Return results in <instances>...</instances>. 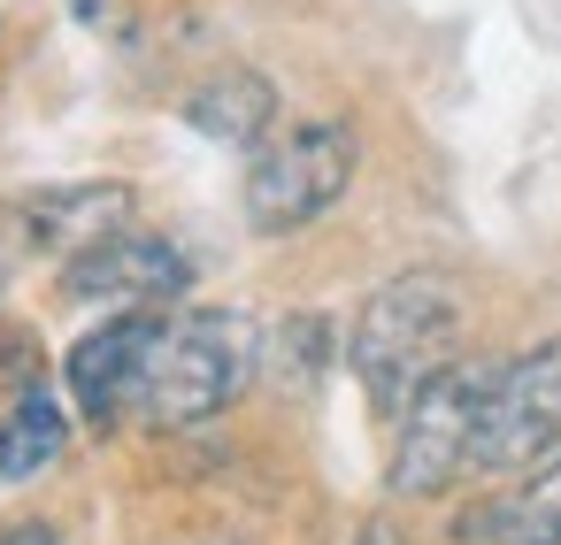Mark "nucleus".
<instances>
[{
    "label": "nucleus",
    "mask_w": 561,
    "mask_h": 545,
    "mask_svg": "<svg viewBox=\"0 0 561 545\" xmlns=\"http://www.w3.org/2000/svg\"><path fill=\"white\" fill-rule=\"evenodd\" d=\"M454 361H461V300H454L446 277H423V269L385 277V285L362 300L354 331H346V369L362 376L369 407L392 415V422H400L408 399H415L431 376H446Z\"/></svg>",
    "instance_id": "f257e3e1"
},
{
    "label": "nucleus",
    "mask_w": 561,
    "mask_h": 545,
    "mask_svg": "<svg viewBox=\"0 0 561 545\" xmlns=\"http://www.w3.org/2000/svg\"><path fill=\"white\" fill-rule=\"evenodd\" d=\"M254 331L247 315L231 308H193L162 331L154 346V369H147V392H139V415L154 430H193V422H216L247 384H254Z\"/></svg>",
    "instance_id": "f03ea898"
},
{
    "label": "nucleus",
    "mask_w": 561,
    "mask_h": 545,
    "mask_svg": "<svg viewBox=\"0 0 561 545\" xmlns=\"http://www.w3.org/2000/svg\"><path fill=\"white\" fill-rule=\"evenodd\" d=\"M500 361H454L446 376H431L400 430H392V468L385 491L392 499H446L461 476H477V430H484V399H492Z\"/></svg>",
    "instance_id": "7ed1b4c3"
},
{
    "label": "nucleus",
    "mask_w": 561,
    "mask_h": 545,
    "mask_svg": "<svg viewBox=\"0 0 561 545\" xmlns=\"http://www.w3.org/2000/svg\"><path fill=\"white\" fill-rule=\"evenodd\" d=\"M354 162H362V139L346 124H331V116L262 139L254 162H247V223L262 239L308 231L316 216L339 208V193L354 185Z\"/></svg>",
    "instance_id": "20e7f679"
},
{
    "label": "nucleus",
    "mask_w": 561,
    "mask_h": 545,
    "mask_svg": "<svg viewBox=\"0 0 561 545\" xmlns=\"http://www.w3.org/2000/svg\"><path fill=\"white\" fill-rule=\"evenodd\" d=\"M561 453V338L523 346L515 361H500L492 399H484V430H477V476H530Z\"/></svg>",
    "instance_id": "39448f33"
},
{
    "label": "nucleus",
    "mask_w": 561,
    "mask_h": 545,
    "mask_svg": "<svg viewBox=\"0 0 561 545\" xmlns=\"http://www.w3.org/2000/svg\"><path fill=\"white\" fill-rule=\"evenodd\" d=\"M162 331H170V323H162L154 308H124V315H108L101 331H85V338L70 346L62 384H70V399H78V415H85L93 430H116V422L139 407Z\"/></svg>",
    "instance_id": "423d86ee"
},
{
    "label": "nucleus",
    "mask_w": 561,
    "mask_h": 545,
    "mask_svg": "<svg viewBox=\"0 0 561 545\" xmlns=\"http://www.w3.org/2000/svg\"><path fill=\"white\" fill-rule=\"evenodd\" d=\"M78 300H116V308H162V300H178L185 285H193V262L170 246V239H154V231H108L101 246H85V254H70V277H62Z\"/></svg>",
    "instance_id": "0eeeda50"
},
{
    "label": "nucleus",
    "mask_w": 561,
    "mask_h": 545,
    "mask_svg": "<svg viewBox=\"0 0 561 545\" xmlns=\"http://www.w3.org/2000/svg\"><path fill=\"white\" fill-rule=\"evenodd\" d=\"M461 545H561V453L530 476H507L454 522Z\"/></svg>",
    "instance_id": "6e6552de"
},
{
    "label": "nucleus",
    "mask_w": 561,
    "mask_h": 545,
    "mask_svg": "<svg viewBox=\"0 0 561 545\" xmlns=\"http://www.w3.org/2000/svg\"><path fill=\"white\" fill-rule=\"evenodd\" d=\"M124 216H131V185H116V177L47 185V193H32V200L16 208L24 239L47 246V254H85V246H101L108 231H124Z\"/></svg>",
    "instance_id": "1a4fd4ad"
},
{
    "label": "nucleus",
    "mask_w": 561,
    "mask_h": 545,
    "mask_svg": "<svg viewBox=\"0 0 561 545\" xmlns=\"http://www.w3.org/2000/svg\"><path fill=\"white\" fill-rule=\"evenodd\" d=\"M185 124H193L201 139H216V147L254 154V147L270 139V124H277V85H270L262 70H216V78H201V85L185 93Z\"/></svg>",
    "instance_id": "9d476101"
},
{
    "label": "nucleus",
    "mask_w": 561,
    "mask_h": 545,
    "mask_svg": "<svg viewBox=\"0 0 561 545\" xmlns=\"http://www.w3.org/2000/svg\"><path fill=\"white\" fill-rule=\"evenodd\" d=\"M70 453V415L47 384H24L9 422H0V484H32Z\"/></svg>",
    "instance_id": "9b49d317"
},
{
    "label": "nucleus",
    "mask_w": 561,
    "mask_h": 545,
    "mask_svg": "<svg viewBox=\"0 0 561 545\" xmlns=\"http://www.w3.org/2000/svg\"><path fill=\"white\" fill-rule=\"evenodd\" d=\"M323 331H331L323 315H293V323H277L270 353H277V376H285V384H308V376L323 369V353H331V338H323Z\"/></svg>",
    "instance_id": "f8f14e48"
},
{
    "label": "nucleus",
    "mask_w": 561,
    "mask_h": 545,
    "mask_svg": "<svg viewBox=\"0 0 561 545\" xmlns=\"http://www.w3.org/2000/svg\"><path fill=\"white\" fill-rule=\"evenodd\" d=\"M0 545H62V530H55V522H39V514H24V522L0 530Z\"/></svg>",
    "instance_id": "ddd939ff"
},
{
    "label": "nucleus",
    "mask_w": 561,
    "mask_h": 545,
    "mask_svg": "<svg viewBox=\"0 0 561 545\" xmlns=\"http://www.w3.org/2000/svg\"><path fill=\"white\" fill-rule=\"evenodd\" d=\"M354 545H415V537H408L400 522H385V514H377V522H362V537H354Z\"/></svg>",
    "instance_id": "4468645a"
},
{
    "label": "nucleus",
    "mask_w": 561,
    "mask_h": 545,
    "mask_svg": "<svg viewBox=\"0 0 561 545\" xmlns=\"http://www.w3.org/2000/svg\"><path fill=\"white\" fill-rule=\"evenodd\" d=\"M0 269H9V254H0Z\"/></svg>",
    "instance_id": "2eb2a0df"
}]
</instances>
